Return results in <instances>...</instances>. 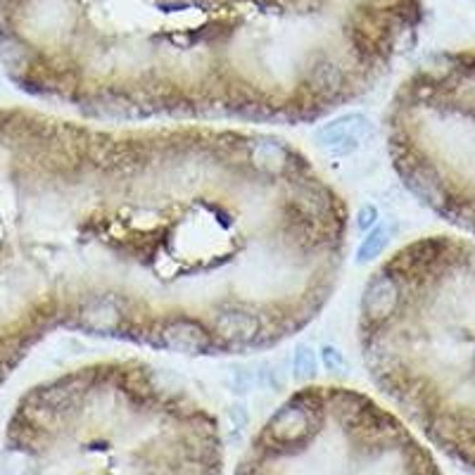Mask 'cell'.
Masks as SVG:
<instances>
[{
	"label": "cell",
	"mask_w": 475,
	"mask_h": 475,
	"mask_svg": "<svg viewBox=\"0 0 475 475\" xmlns=\"http://www.w3.org/2000/svg\"><path fill=\"white\" fill-rule=\"evenodd\" d=\"M359 331L371 380L475 475V241L404 245L368 278Z\"/></svg>",
	"instance_id": "cell-1"
},
{
	"label": "cell",
	"mask_w": 475,
	"mask_h": 475,
	"mask_svg": "<svg viewBox=\"0 0 475 475\" xmlns=\"http://www.w3.org/2000/svg\"><path fill=\"white\" fill-rule=\"evenodd\" d=\"M5 475H223V442L214 416L150 368L100 364L22 399Z\"/></svg>",
	"instance_id": "cell-2"
},
{
	"label": "cell",
	"mask_w": 475,
	"mask_h": 475,
	"mask_svg": "<svg viewBox=\"0 0 475 475\" xmlns=\"http://www.w3.org/2000/svg\"><path fill=\"white\" fill-rule=\"evenodd\" d=\"M235 475H442L409 428L349 387H302L283 402Z\"/></svg>",
	"instance_id": "cell-3"
},
{
	"label": "cell",
	"mask_w": 475,
	"mask_h": 475,
	"mask_svg": "<svg viewBox=\"0 0 475 475\" xmlns=\"http://www.w3.org/2000/svg\"><path fill=\"white\" fill-rule=\"evenodd\" d=\"M392 164L423 205L475 233V50L416 69L390 103Z\"/></svg>",
	"instance_id": "cell-4"
},
{
	"label": "cell",
	"mask_w": 475,
	"mask_h": 475,
	"mask_svg": "<svg viewBox=\"0 0 475 475\" xmlns=\"http://www.w3.org/2000/svg\"><path fill=\"white\" fill-rule=\"evenodd\" d=\"M371 121L356 112V115L340 117V119L331 121V124H324L316 131V140H319L321 148L328 155L345 157L359 150L361 145L367 143L368 136H371Z\"/></svg>",
	"instance_id": "cell-5"
},
{
	"label": "cell",
	"mask_w": 475,
	"mask_h": 475,
	"mask_svg": "<svg viewBox=\"0 0 475 475\" xmlns=\"http://www.w3.org/2000/svg\"><path fill=\"white\" fill-rule=\"evenodd\" d=\"M387 241H390V233H387L386 226L376 223L371 231H367V238L361 241L359 250H356V262L359 264H368L376 257H380L383 250L387 247Z\"/></svg>",
	"instance_id": "cell-6"
},
{
	"label": "cell",
	"mask_w": 475,
	"mask_h": 475,
	"mask_svg": "<svg viewBox=\"0 0 475 475\" xmlns=\"http://www.w3.org/2000/svg\"><path fill=\"white\" fill-rule=\"evenodd\" d=\"M319 373V359H316V349L307 343H300L293 356V376L297 380H312Z\"/></svg>",
	"instance_id": "cell-7"
},
{
	"label": "cell",
	"mask_w": 475,
	"mask_h": 475,
	"mask_svg": "<svg viewBox=\"0 0 475 475\" xmlns=\"http://www.w3.org/2000/svg\"><path fill=\"white\" fill-rule=\"evenodd\" d=\"M319 356H321V364H324L325 371H331V373L347 371V359H345L343 352H340L337 347H333V345H324L319 352Z\"/></svg>",
	"instance_id": "cell-8"
},
{
	"label": "cell",
	"mask_w": 475,
	"mask_h": 475,
	"mask_svg": "<svg viewBox=\"0 0 475 475\" xmlns=\"http://www.w3.org/2000/svg\"><path fill=\"white\" fill-rule=\"evenodd\" d=\"M378 222V210L373 205H364L356 212V229L359 231H371Z\"/></svg>",
	"instance_id": "cell-9"
}]
</instances>
